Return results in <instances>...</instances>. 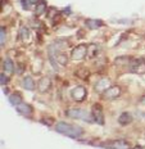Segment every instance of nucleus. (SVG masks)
I'll return each mask as SVG.
<instances>
[{
	"label": "nucleus",
	"instance_id": "obj_1",
	"mask_svg": "<svg viewBox=\"0 0 145 149\" xmlns=\"http://www.w3.org/2000/svg\"><path fill=\"white\" fill-rule=\"evenodd\" d=\"M55 131L60 132V134L68 136V138H72V139H76V138H80L82 134H84V129L80 126H75V125H69L67 122H58L55 125Z\"/></svg>",
	"mask_w": 145,
	"mask_h": 149
},
{
	"label": "nucleus",
	"instance_id": "obj_2",
	"mask_svg": "<svg viewBox=\"0 0 145 149\" xmlns=\"http://www.w3.org/2000/svg\"><path fill=\"white\" fill-rule=\"evenodd\" d=\"M66 114L71 118L75 120H81V121H86V122H92L94 117L85 109H80V108H69L66 111Z\"/></svg>",
	"mask_w": 145,
	"mask_h": 149
},
{
	"label": "nucleus",
	"instance_id": "obj_3",
	"mask_svg": "<svg viewBox=\"0 0 145 149\" xmlns=\"http://www.w3.org/2000/svg\"><path fill=\"white\" fill-rule=\"evenodd\" d=\"M86 54H87V46L81 44V45L75 46V48L72 49L71 57H72V59H75V61H81L86 57Z\"/></svg>",
	"mask_w": 145,
	"mask_h": 149
},
{
	"label": "nucleus",
	"instance_id": "obj_4",
	"mask_svg": "<svg viewBox=\"0 0 145 149\" xmlns=\"http://www.w3.org/2000/svg\"><path fill=\"white\" fill-rule=\"evenodd\" d=\"M71 95H72V98L75 99L76 102H82L86 99V95H87V90H86L84 86H77L72 90V93H71Z\"/></svg>",
	"mask_w": 145,
	"mask_h": 149
},
{
	"label": "nucleus",
	"instance_id": "obj_5",
	"mask_svg": "<svg viewBox=\"0 0 145 149\" xmlns=\"http://www.w3.org/2000/svg\"><path fill=\"white\" fill-rule=\"evenodd\" d=\"M121 95V88L119 86H110L109 89H107L103 93V98L107 99V100H110V99H116Z\"/></svg>",
	"mask_w": 145,
	"mask_h": 149
},
{
	"label": "nucleus",
	"instance_id": "obj_6",
	"mask_svg": "<svg viewBox=\"0 0 145 149\" xmlns=\"http://www.w3.org/2000/svg\"><path fill=\"white\" fill-rule=\"evenodd\" d=\"M92 117H94L95 122H98L99 125L104 123V113L99 104H94V107H92Z\"/></svg>",
	"mask_w": 145,
	"mask_h": 149
},
{
	"label": "nucleus",
	"instance_id": "obj_7",
	"mask_svg": "<svg viewBox=\"0 0 145 149\" xmlns=\"http://www.w3.org/2000/svg\"><path fill=\"white\" fill-rule=\"evenodd\" d=\"M104 148L109 149H130V144L125 140H114L108 143L107 145H104Z\"/></svg>",
	"mask_w": 145,
	"mask_h": 149
},
{
	"label": "nucleus",
	"instance_id": "obj_8",
	"mask_svg": "<svg viewBox=\"0 0 145 149\" xmlns=\"http://www.w3.org/2000/svg\"><path fill=\"white\" fill-rule=\"evenodd\" d=\"M50 88H51V80L49 79V77H42V79L39 81L37 89H39L40 93H46Z\"/></svg>",
	"mask_w": 145,
	"mask_h": 149
},
{
	"label": "nucleus",
	"instance_id": "obj_9",
	"mask_svg": "<svg viewBox=\"0 0 145 149\" xmlns=\"http://www.w3.org/2000/svg\"><path fill=\"white\" fill-rule=\"evenodd\" d=\"M17 111L19 112L22 116H31L32 114V112H33V109H32V107L31 105H28V104H26V103H21L19 105H17Z\"/></svg>",
	"mask_w": 145,
	"mask_h": 149
},
{
	"label": "nucleus",
	"instance_id": "obj_10",
	"mask_svg": "<svg viewBox=\"0 0 145 149\" xmlns=\"http://www.w3.org/2000/svg\"><path fill=\"white\" fill-rule=\"evenodd\" d=\"M110 81L108 79H101L100 81H98V84L95 85V90H96L98 93H104L107 89L110 88Z\"/></svg>",
	"mask_w": 145,
	"mask_h": 149
},
{
	"label": "nucleus",
	"instance_id": "obj_11",
	"mask_svg": "<svg viewBox=\"0 0 145 149\" xmlns=\"http://www.w3.org/2000/svg\"><path fill=\"white\" fill-rule=\"evenodd\" d=\"M131 121H132V116L130 113H127V112H123L121 116L118 117V122L121 123V125H123V126L131 123Z\"/></svg>",
	"mask_w": 145,
	"mask_h": 149
},
{
	"label": "nucleus",
	"instance_id": "obj_12",
	"mask_svg": "<svg viewBox=\"0 0 145 149\" xmlns=\"http://www.w3.org/2000/svg\"><path fill=\"white\" fill-rule=\"evenodd\" d=\"M9 102H10V104H13L14 107H17V105H19L21 103H23L22 97H21L18 93H13V94L9 95Z\"/></svg>",
	"mask_w": 145,
	"mask_h": 149
},
{
	"label": "nucleus",
	"instance_id": "obj_13",
	"mask_svg": "<svg viewBox=\"0 0 145 149\" xmlns=\"http://www.w3.org/2000/svg\"><path fill=\"white\" fill-rule=\"evenodd\" d=\"M23 88L27 89V90H33L35 89V81H33L32 77L30 76H26L23 79Z\"/></svg>",
	"mask_w": 145,
	"mask_h": 149
},
{
	"label": "nucleus",
	"instance_id": "obj_14",
	"mask_svg": "<svg viewBox=\"0 0 145 149\" xmlns=\"http://www.w3.org/2000/svg\"><path fill=\"white\" fill-rule=\"evenodd\" d=\"M86 26L89 27V29L94 30V29H99L100 26H103V23H101V21L99 19H86Z\"/></svg>",
	"mask_w": 145,
	"mask_h": 149
},
{
	"label": "nucleus",
	"instance_id": "obj_15",
	"mask_svg": "<svg viewBox=\"0 0 145 149\" xmlns=\"http://www.w3.org/2000/svg\"><path fill=\"white\" fill-rule=\"evenodd\" d=\"M3 68H4V71L7 73H12L14 71V64L13 62H12V59H9V58H7V59L4 61V63H3Z\"/></svg>",
	"mask_w": 145,
	"mask_h": 149
},
{
	"label": "nucleus",
	"instance_id": "obj_16",
	"mask_svg": "<svg viewBox=\"0 0 145 149\" xmlns=\"http://www.w3.org/2000/svg\"><path fill=\"white\" fill-rule=\"evenodd\" d=\"M45 10H46V3H45V1L37 3V5H36V14L40 15V14L44 13Z\"/></svg>",
	"mask_w": 145,
	"mask_h": 149
},
{
	"label": "nucleus",
	"instance_id": "obj_17",
	"mask_svg": "<svg viewBox=\"0 0 145 149\" xmlns=\"http://www.w3.org/2000/svg\"><path fill=\"white\" fill-rule=\"evenodd\" d=\"M128 62H130V58H127V57H119V58H117V59L114 61V63L117 64V66H123V64L128 63Z\"/></svg>",
	"mask_w": 145,
	"mask_h": 149
},
{
	"label": "nucleus",
	"instance_id": "obj_18",
	"mask_svg": "<svg viewBox=\"0 0 145 149\" xmlns=\"http://www.w3.org/2000/svg\"><path fill=\"white\" fill-rule=\"evenodd\" d=\"M39 0H22V7L24 9H28L31 4H37Z\"/></svg>",
	"mask_w": 145,
	"mask_h": 149
},
{
	"label": "nucleus",
	"instance_id": "obj_19",
	"mask_svg": "<svg viewBox=\"0 0 145 149\" xmlns=\"http://www.w3.org/2000/svg\"><path fill=\"white\" fill-rule=\"evenodd\" d=\"M19 37L22 40H26L27 37H28V30H27L26 27H22V29L19 30Z\"/></svg>",
	"mask_w": 145,
	"mask_h": 149
},
{
	"label": "nucleus",
	"instance_id": "obj_20",
	"mask_svg": "<svg viewBox=\"0 0 145 149\" xmlns=\"http://www.w3.org/2000/svg\"><path fill=\"white\" fill-rule=\"evenodd\" d=\"M0 44H1V46L5 44V30L3 29H0Z\"/></svg>",
	"mask_w": 145,
	"mask_h": 149
},
{
	"label": "nucleus",
	"instance_id": "obj_21",
	"mask_svg": "<svg viewBox=\"0 0 145 149\" xmlns=\"http://www.w3.org/2000/svg\"><path fill=\"white\" fill-rule=\"evenodd\" d=\"M7 82H8L7 76L1 73V74H0V84H1V86H5V85H7Z\"/></svg>",
	"mask_w": 145,
	"mask_h": 149
},
{
	"label": "nucleus",
	"instance_id": "obj_22",
	"mask_svg": "<svg viewBox=\"0 0 145 149\" xmlns=\"http://www.w3.org/2000/svg\"><path fill=\"white\" fill-rule=\"evenodd\" d=\"M140 102H141V103H143V104H145V95H144L143 98H141V100H140Z\"/></svg>",
	"mask_w": 145,
	"mask_h": 149
},
{
	"label": "nucleus",
	"instance_id": "obj_23",
	"mask_svg": "<svg viewBox=\"0 0 145 149\" xmlns=\"http://www.w3.org/2000/svg\"><path fill=\"white\" fill-rule=\"evenodd\" d=\"M134 149H143V148H141V147H136V148H134Z\"/></svg>",
	"mask_w": 145,
	"mask_h": 149
}]
</instances>
